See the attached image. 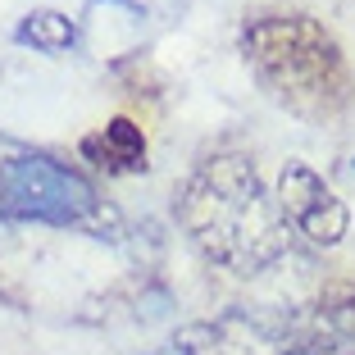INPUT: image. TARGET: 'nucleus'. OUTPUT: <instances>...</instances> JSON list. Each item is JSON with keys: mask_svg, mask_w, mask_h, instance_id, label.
Masks as SVG:
<instances>
[{"mask_svg": "<svg viewBox=\"0 0 355 355\" xmlns=\"http://www.w3.org/2000/svg\"><path fill=\"white\" fill-rule=\"evenodd\" d=\"M178 223L200 246L205 260L228 273H260L287 251V219L269 200L255 159L237 150L200 159L178 196Z\"/></svg>", "mask_w": 355, "mask_h": 355, "instance_id": "1", "label": "nucleus"}, {"mask_svg": "<svg viewBox=\"0 0 355 355\" xmlns=\"http://www.w3.org/2000/svg\"><path fill=\"white\" fill-rule=\"evenodd\" d=\"M241 51L260 87L296 119L324 123L351 101V69L333 32L310 14H260L241 28Z\"/></svg>", "mask_w": 355, "mask_h": 355, "instance_id": "2", "label": "nucleus"}, {"mask_svg": "<svg viewBox=\"0 0 355 355\" xmlns=\"http://www.w3.org/2000/svg\"><path fill=\"white\" fill-rule=\"evenodd\" d=\"M0 228H51L123 241V223L101 187L46 150H14L0 159Z\"/></svg>", "mask_w": 355, "mask_h": 355, "instance_id": "3", "label": "nucleus"}, {"mask_svg": "<svg viewBox=\"0 0 355 355\" xmlns=\"http://www.w3.org/2000/svg\"><path fill=\"white\" fill-rule=\"evenodd\" d=\"M278 209L287 228H296L310 246H337L351 228L342 196L314 173L305 159H287L278 173Z\"/></svg>", "mask_w": 355, "mask_h": 355, "instance_id": "4", "label": "nucleus"}, {"mask_svg": "<svg viewBox=\"0 0 355 355\" xmlns=\"http://www.w3.org/2000/svg\"><path fill=\"white\" fill-rule=\"evenodd\" d=\"M83 155L101 164L105 173H141L146 168V132L132 119H110L101 132L83 137Z\"/></svg>", "mask_w": 355, "mask_h": 355, "instance_id": "5", "label": "nucleus"}, {"mask_svg": "<svg viewBox=\"0 0 355 355\" xmlns=\"http://www.w3.org/2000/svg\"><path fill=\"white\" fill-rule=\"evenodd\" d=\"M14 42L32 46V51H42V55H64V51L78 46V23L69 19V14H60V10H32V14L19 19Z\"/></svg>", "mask_w": 355, "mask_h": 355, "instance_id": "6", "label": "nucleus"}]
</instances>
